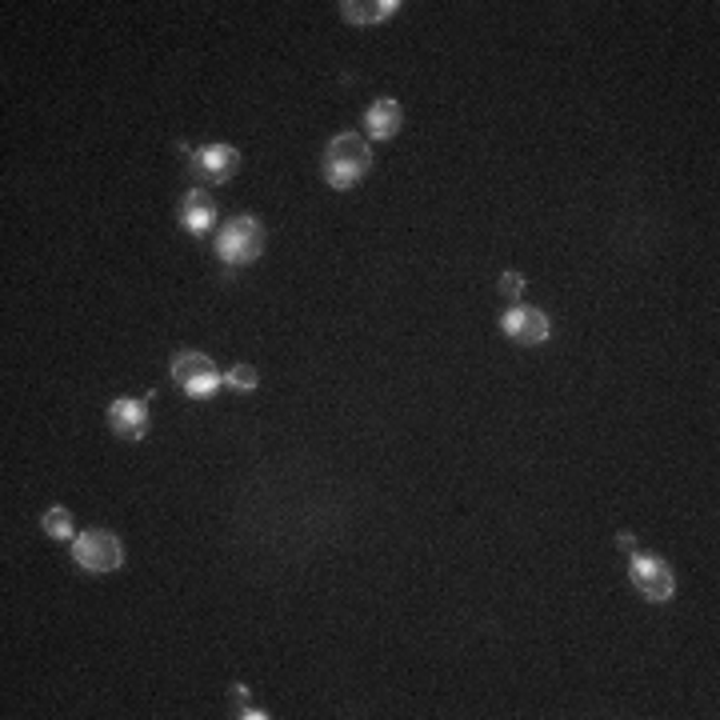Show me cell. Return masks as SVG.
Returning a JSON list of instances; mask_svg holds the SVG:
<instances>
[{
	"label": "cell",
	"mask_w": 720,
	"mask_h": 720,
	"mask_svg": "<svg viewBox=\"0 0 720 720\" xmlns=\"http://www.w3.org/2000/svg\"><path fill=\"white\" fill-rule=\"evenodd\" d=\"M368 168H372V149H368L365 137H356V132H341V137H332L329 152H325V177H329L332 189L337 192L353 189Z\"/></svg>",
	"instance_id": "cell-1"
},
{
	"label": "cell",
	"mask_w": 720,
	"mask_h": 720,
	"mask_svg": "<svg viewBox=\"0 0 720 720\" xmlns=\"http://www.w3.org/2000/svg\"><path fill=\"white\" fill-rule=\"evenodd\" d=\"M261 249H265V225H261L256 216H237V220H228L220 240H216L220 261L232 268L253 265L256 256H261Z\"/></svg>",
	"instance_id": "cell-2"
},
{
	"label": "cell",
	"mask_w": 720,
	"mask_h": 720,
	"mask_svg": "<svg viewBox=\"0 0 720 720\" xmlns=\"http://www.w3.org/2000/svg\"><path fill=\"white\" fill-rule=\"evenodd\" d=\"M629 577H632V584H636V593L645 596V601H653V605H660V601H669V596L677 593V572H672V565L653 553H632Z\"/></svg>",
	"instance_id": "cell-3"
},
{
	"label": "cell",
	"mask_w": 720,
	"mask_h": 720,
	"mask_svg": "<svg viewBox=\"0 0 720 720\" xmlns=\"http://www.w3.org/2000/svg\"><path fill=\"white\" fill-rule=\"evenodd\" d=\"M173 380H177V389L192 401H209L216 396V389L225 384V377L216 372V365L209 361L204 353H177L173 361Z\"/></svg>",
	"instance_id": "cell-4"
},
{
	"label": "cell",
	"mask_w": 720,
	"mask_h": 720,
	"mask_svg": "<svg viewBox=\"0 0 720 720\" xmlns=\"http://www.w3.org/2000/svg\"><path fill=\"white\" fill-rule=\"evenodd\" d=\"M73 560L85 572H113V569H121L125 548H121V541H116L113 532L89 529L73 541Z\"/></svg>",
	"instance_id": "cell-5"
},
{
	"label": "cell",
	"mask_w": 720,
	"mask_h": 720,
	"mask_svg": "<svg viewBox=\"0 0 720 720\" xmlns=\"http://www.w3.org/2000/svg\"><path fill=\"white\" fill-rule=\"evenodd\" d=\"M501 329H505L508 341H517V344H544L553 337V320H548L541 308H532V304H517V308L505 313Z\"/></svg>",
	"instance_id": "cell-6"
},
{
	"label": "cell",
	"mask_w": 720,
	"mask_h": 720,
	"mask_svg": "<svg viewBox=\"0 0 720 720\" xmlns=\"http://www.w3.org/2000/svg\"><path fill=\"white\" fill-rule=\"evenodd\" d=\"M240 165V152L232 144H204V149L192 152V173H201L204 180H213V185H225L232 180Z\"/></svg>",
	"instance_id": "cell-7"
},
{
	"label": "cell",
	"mask_w": 720,
	"mask_h": 720,
	"mask_svg": "<svg viewBox=\"0 0 720 720\" xmlns=\"http://www.w3.org/2000/svg\"><path fill=\"white\" fill-rule=\"evenodd\" d=\"M109 425H113L116 437L125 441H140L149 432V401H137V396H121L109 405Z\"/></svg>",
	"instance_id": "cell-8"
},
{
	"label": "cell",
	"mask_w": 720,
	"mask_h": 720,
	"mask_svg": "<svg viewBox=\"0 0 720 720\" xmlns=\"http://www.w3.org/2000/svg\"><path fill=\"white\" fill-rule=\"evenodd\" d=\"M216 220V204L213 197L204 189H189L185 192V201H180V225L189 228L192 237H204Z\"/></svg>",
	"instance_id": "cell-9"
},
{
	"label": "cell",
	"mask_w": 720,
	"mask_h": 720,
	"mask_svg": "<svg viewBox=\"0 0 720 720\" xmlns=\"http://www.w3.org/2000/svg\"><path fill=\"white\" fill-rule=\"evenodd\" d=\"M396 9H401V0H344L341 4L344 21H353V25L389 21V16H396Z\"/></svg>",
	"instance_id": "cell-10"
},
{
	"label": "cell",
	"mask_w": 720,
	"mask_h": 720,
	"mask_svg": "<svg viewBox=\"0 0 720 720\" xmlns=\"http://www.w3.org/2000/svg\"><path fill=\"white\" fill-rule=\"evenodd\" d=\"M365 128H368V137L372 140H392L396 137V128H401V104L389 101V97L377 101L365 113Z\"/></svg>",
	"instance_id": "cell-11"
},
{
	"label": "cell",
	"mask_w": 720,
	"mask_h": 720,
	"mask_svg": "<svg viewBox=\"0 0 720 720\" xmlns=\"http://www.w3.org/2000/svg\"><path fill=\"white\" fill-rule=\"evenodd\" d=\"M40 529L49 532L52 541H76V520L64 505H52L49 513L40 517Z\"/></svg>",
	"instance_id": "cell-12"
},
{
	"label": "cell",
	"mask_w": 720,
	"mask_h": 720,
	"mask_svg": "<svg viewBox=\"0 0 720 720\" xmlns=\"http://www.w3.org/2000/svg\"><path fill=\"white\" fill-rule=\"evenodd\" d=\"M225 384H228L232 392H253L256 384H261V372H256L253 365H232V368L225 372Z\"/></svg>",
	"instance_id": "cell-13"
},
{
	"label": "cell",
	"mask_w": 720,
	"mask_h": 720,
	"mask_svg": "<svg viewBox=\"0 0 720 720\" xmlns=\"http://www.w3.org/2000/svg\"><path fill=\"white\" fill-rule=\"evenodd\" d=\"M525 292V277L520 273H505L501 277V296H520Z\"/></svg>",
	"instance_id": "cell-14"
}]
</instances>
